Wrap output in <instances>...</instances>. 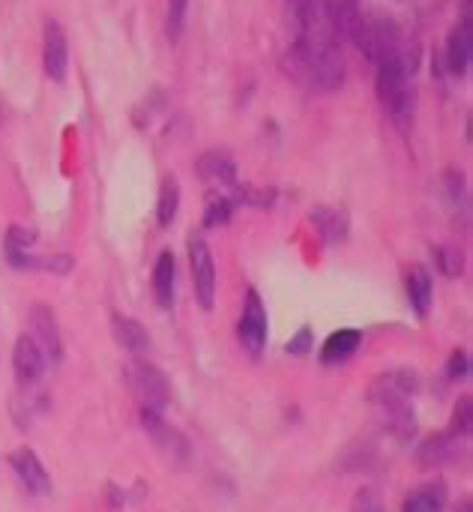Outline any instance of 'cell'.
Masks as SVG:
<instances>
[{"label":"cell","instance_id":"9","mask_svg":"<svg viewBox=\"0 0 473 512\" xmlns=\"http://www.w3.org/2000/svg\"><path fill=\"white\" fill-rule=\"evenodd\" d=\"M45 366H48V357L42 354V348L24 333L18 336L15 348H12V372L18 378L21 387H36L45 375Z\"/></svg>","mask_w":473,"mask_h":512},{"label":"cell","instance_id":"20","mask_svg":"<svg viewBox=\"0 0 473 512\" xmlns=\"http://www.w3.org/2000/svg\"><path fill=\"white\" fill-rule=\"evenodd\" d=\"M447 504V486L441 480H432V483H423L417 486L405 504H402V512H441Z\"/></svg>","mask_w":473,"mask_h":512},{"label":"cell","instance_id":"19","mask_svg":"<svg viewBox=\"0 0 473 512\" xmlns=\"http://www.w3.org/2000/svg\"><path fill=\"white\" fill-rule=\"evenodd\" d=\"M432 294H435V282H432V273L423 267V264H414L408 270V297H411V306L420 318L429 315L432 309Z\"/></svg>","mask_w":473,"mask_h":512},{"label":"cell","instance_id":"28","mask_svg":"<svg viewBox=\"0 0 473 512\" xmlns=\"http://www.w3.org/2000/svg\"><path fill=\"white\" fill-rule=\"evenodd\" d=\"M186 6H189V0H168V33H171V39H177L183 30Z\"/></svg>","mask_w":473,"mask_h":512},{"label":"cell","instance_id":"6","mask_svg":"<svg viewBox=\"0 0 473 512\" xmlns=\"http://www.w3.org/2000/svg\"><path fill=\"white\" fill-rule=\"evenodd\" d=\"M267 333H270L267 306H264V300H261L258 291H249V294H246V303H243L240 324H237V339H240V345L246 348V354L261 357L264 348H267Z\"/></svg>","mask_w":473,"mask_h":512},{"label":"cell","instance_id":"17","mask_svg":"<svg viewBox=\"0 0 473 512\" xmlns=\"http://www.w3.org/2000/svg\"><path fill=\"white\" fill-rule=\"evenodd\" d=\"M195 168L210 183H219V186H228V189L237 186V168H234V159L225 150H207V153H201L198 162H195Z\"/></svg>","mask_w":473,"mask_h":512},{"label":"cell","instance_id":"29","mask_svg":"<svg viewBox=\"0 0 473 512\" xmlns=\"http://www.w3.org/2000/svg\"><path fill=\"white\" fill-rule=\"evenodd\" d=\"M291 357H306V354H312V327H300V333L288 342V348H285Z\"/></svg>","mask_w":473,"mask_h":512},{"label":"cell","instance_id":"5","mask_svg":"<svg viewBox=\"0 0 473 512\" xmlns=\"http://www.w3.org/2000/svg\"><path fill=\"white\" fill-rule=\"evenodd\" d=\"M189 270H192V288H195L198 306L204 312H210L216 303V264H213V252L201 234H195L189 240Z\"/></svg>","mask_w":473,"mask_h":512},{"label":"cell","instance_id":"22","mask_svg":"<svg viewBox=\"0 0 473 512\" xmlns=\"http://www.w3.org/2000/svg\"><path fill=\"white\" fill-rule=\"evenodd\" d=\"M177 210H180V186H177L174 177H165L162 186H159V204H156L159 228H168L177 219Z\"/></svg>","mask_w":473,"mask_h":512},{"label":"cell","instance_id":"10","mask_svg":"<svg viewBox=\"0 0 473 512\" xmlns=\"http://www.w3.org/2000/svg\"><path fill=\"white\" fill-rule=\"evenodd\" d=\"M9 468H12V474L18 477V483H21L30 495H36V498L51 495V477H48L45 465L39 462V456H36L30 447L15 450V453L9 456Z\"/></svg>","mask_w":473,"mask_h":512},{"label":"cell","instance_id":"4","mask_svg":"<svg viewBox=\"0 0 473 512\" xmlns=\"http://www.w3.org/2000/svg\"><path fill=\"white\" fill-rule=\"evenodd\" d=\"M123 375H126L129 390L141 402V411H156V414L168 411V405H171V384H168L162 369H156L144 357H132L126 363Z\"/></svg>","mask_w":473,"mask_h":512},{"label":"cell","instance_id":"15","mask_svg":"<svg viewBox=\"0 0 473 512\" xmlns=\"http://www.w3.org/2000/svg\"><path fill=\"white\" fill-rule=\"evenodd\" d=\"M111 333L117 339V345L132 354V357H144L150 351V333L141 321L135 318H126V315H114L111 318Z\"/></svg>","mask_w":473,"mask_h":512},{"label":"cell","instance_id":"21","mask_svg":"<svg viewBox=\"0 0 473 512\" xmlns=\"http://www.w3.org/2000/svg\"><path fill=\"white\" fill-rule=\"evenodd\" d=\"M312 222L330 243H342L348 237V213L342 207H315Z\"/></svg>","mask_w":473,"mask_h":512},{"label":"cell","instance_id":"3","mask_svg":"<svg viewBox=\"0 0 473 512\" xmlns=\"http://www.w3.org/2000/svg\"><path fill=\"white\" fill-rule=\"evenodd\" d=\"M411 78L414 69H408L405 63H378L375 66V84H378V96L384 102V108L390 111V117L405 126L414 114V90H411Z\"/></svg>","mask_w":473,"mask_h":512},{"label":"cell","instance_id":"18","mask_svg":"<svg viewBox=\"0 0 473 512\" xmlns=\"http://www.w3.org/2000/svg\"><path fill=\"white\" fill-rule=\"evenodd\" d=\"M363 345V333L354 330V327H345V330H336L333 336H327L324 348H321V363L327 366H336V363H345L351 360Z\"/></svg>","mask_w":473,"mask_h":512},{"label":"cell","instance_id":"13","mask_svg":"<svg viewBox=\"0 0 473 512\" xmlns=\"http://www.w3.org/2000/svg\"><path fill=\"white\" fill-rule=\"evenodd\" d=\"M141 423H144V432L153 438V444H156L165 456H171V459H186V456H189V441H186L174 426H168V423L162 420V414H156V411H141Z\"/></svg>","mask_w":473,"mask_h":512},{"label":"cell","instance_id":"7","mask_svg":"<svg viewBox=\"0 0 473 512\" xmlns=\"http://www.w3.org/2000/svg\"><path fill=\"white\" fill-rule=\"evenodd\" d=\"M420 393V375L414 369H393L384 372L372 381L369 387V399L375 408L390 405V402H402V399H414Z\"/></svg>","mask_w":473,"mask_h":512},{"label":"cell","instance_id":"2","mask_svg":"<svg viewBox=\"0 0 473 512\" xmlns=\"http://www.w3.org/2000/svg\"><path fill=\"white\" fill-rule=\"evenodd\" d=\"M288 12L294 21V36L333 45L339 48V30H336V0H288Z\"/></svg>","mask_w":473,"mask_h":512},{"label":"cell","instance_id":"27","mask_svg":"<svg viewBox=\"0 0 473 512\" xmlns=\"http://www.w3.org/2000/svg\"><path fill=\"white\" fill-rule=\"evenodd\" d=\"M471 375V357L468 351H453L450 363H447V378L450 381H465Z\"/></svg>","mask_w":473,"mask_h":512},{"label":"cell","instance_id":"16","mask_svg":"<svg viewBox=\"0 0 473 512\" xmlns=\"http://www.w3.org/2000/svg\"><path fill=\"white\" fill-rule=\"evenodd\" d=\"M177 264H174V255L165 249L159 258H156V264H153V300H156V306L159 309H171L174 306V291H177Z\"/></svg>","mask_w":473,"mask_h":512},{"label":"cell","instance_id":"25","mask_svg":"<svg viewBox=\"0 0 473 512\" xmlns=\"http://www.w3.org/2000/svg\"><path fill=\"white\" fill-rule=\"evenodd\" d=\"M473 405H471V396H462L459 399V405H456V414H453V435H459V438H468L471 435V426H473V417H471Z\"/></svg>","mask_w":473,"mask_h":512},{"label":"cell","instance_id":"11","mask_svg":"<svg viewBox=\"0 0 473 512\" xmlns=\"http://www.w3.org/2000/svg\"><path fill=\"white\" fill-rule=\"evenodd\" d=\"M471 0H465V9H462V21L450 30V39H447V51H444V63H447V72L462 78L471 66Z\"/></svg>","mask_w":473,"mask_h":512},{"label":"cell","instance_id":"24","mask_svg":"<svg viewBox=\"0 0 473 512\" xmlns=\"http://www.w3.org/2000/svg\"><path fill=\"white\" fill-rule=\"evenodd\" d=\"M435 261H438L444 276H462V270H465V255L459 246H438Z\"/></svg>","mask_w":473,"mask_h":512},{"label":"cell","instance_id":"8","mask_svg":"<svg viewBox=\"0 0 473 512\" xmlns=\"http://www.w3.org/2000/svg\"><path fill=\"white\" fill-rule=\"evenodd\" d=\"M27 324H30V333H27V336L42 348V354H45L51 363H60V360H63V339H60L57 318H54L51 306L33 303V306H30V315H27Z\"/></svg>","mask_w":473,"mask_h":512},{"label":"cell","instance_id":"14","mask_svg":"<svg viewBox=\"0 0 473 512\" xmlns=\"http://www.w3.org/2000/svg\"><path fill=\"white\" fill-rule=\"evenodd\" d=\"M459 456H462V441H459V435H453V432L432 435V438H426V441L417 447V462H420L423 468H444V465L459 462Z\"/></svg>","mask_w":473,"mask_h":512},{"label":"cell","instance_id":"1","mask_svg":"<svg viewBox=\"0 0 473 512\" xmlns=\"http://www.w3.org/2000/svg\"><path fill=\"white\" fill-rule=\"evenodd\" d=\"M285 69L297 84H303L312 93H336L345 81V60L339 48L297 36L285 54Z\"/></svg>","mask_w":473,"mask_h":512},{"label":"cell","instance_id":"26","mask_svg":"<svg viewBox=\"0 0 473 512\" xmlns=\"http://www.w3.org/2000/svg\"><path fill=\"white\" fill-rule=\"evenodd\" d=\"M351 512H384V501H381V495L375 489L363 486L351 501Z\"/></svg>","mask_w":473,"mask_h":512},{"label":"cell","instance_id":"12","mask_svg":"<svg viewBox=\"0 0 473 512\" xmlns=\"http://www.w3.org/2000/svg\"><path fill=\"white\" fill-rule=\"evenodd\" d=\"M42 66H45V75H48L51 81H66V72H69V45H66L63 27H60L54 18L45 21Z\"/></svg>","mask_w":473,"mask_h":512},{"label":"cell","instance_id":"23","mask_svg":"<svg viewBox=\"0 0 473 512\" xmlns=\"http://www.w3.org/2000/svg\"><path fill=\"white\" fill-rule=\"evenodd\" d=\"M234 213V198L228 195H210L207 198V210H204V228H219L231 219Z\"/></svg>","mask_w":473,"mask_h":512}]
</instances>
